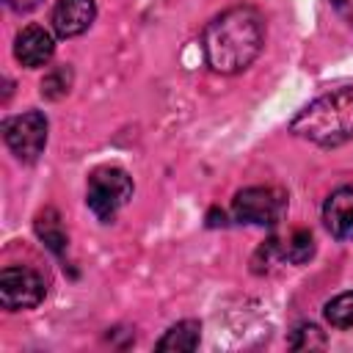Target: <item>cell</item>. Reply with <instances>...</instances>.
<instances>
[{
	"mask_svg": "<svg viewBox=\"0 0 353 353\" xmlns=\"http://www.w3.org/2000/svg\"><path fill=\"white\" fill-rule=\"evenodd\" d=\"M265 47V19L254 6H232L212 17L201 33L204 61L218 74L248 69Z\"/></svg>",
	"mask_w": 353,
	"mask_h": 353,
	"instance_id": "1",
	"label": "cell"
},
{
	"mask_svg": "<svg viewBox=\"0 0 353 353\" xmlns=\"http://www.w3.org/2000/svg\"><path fill=\"white\" fill-rule=\"evenodd\" d=\"M290 132L325 149L347 143L353 138V88H336L312 99L292 116Z\"/></svg>",
	"mask_w": 353,
	"mask_h": 353,
	"instance_id": "2",
	"label": "cell"
},
{
	"mask_svg": "<svg viewBox=\"0 0 353 353\" xmlns=\"http://www.w3.org/2000/svg\"><path fill=\"white\" fill-rule=\"evenodd\" d=\"M130 199H132V176L124 168L102 165L91 171L85 188V204L102 223H110Z\"/></svg>",
	"mask_w": 353,
	"mask_h": 353,
	"instance_id": "3",
	"label": "cell"
},
{
	"mask_svg": "<svg viewBox=\"0 0 353 353\" xmlns=\"http://www.w3.org/2000/svg\"><path fill=\"white\" fill-rule=\"evenodd\" d=\"M287 210V193L270 185H254L243 188L232 199L234 221L251 223V226H273Z\"/></svg>",
	"mask_w": 353,
	"mask_h": 353,
	"instance_id": "4",
	"label": "cell"
},
{
	"mask_svg": "<svg viewBox=\"0 0 353 353\" xmlns=\"http://www.w3.org/2000/svg\"><path fill=\"white\" fill-rule=\"evenodd\" d=\"M3 138L22 163H33L47 146V116L41 110L11 116L3 121Z\"/></svg>",
	"mask_w": 353,
	"mask_h": 353,
	"instance_id": "5",
	"label": "cell"
},
{
	"mask_svg": "<svg viewBox=\"0 0 353 353\" xmlns=\"http://www.w3.org/2000/svg\"><path fill=\"white\" fill-rule=\"evenodd\" d=\"M47 284L33 268H3L0 273V303L8 312H22L33 309L44 301Z\"/></svg>",
	"mask_w": 353,
	"mask_h": 353,
	"instance_id": "6",
	"label": "cell"
},
{
	"mask_svg": "<svg viewBox=\"0 0 353 353\" xmlns=\"http://www.w3.org/2000/svg\"><path fill=\"white\" fill-rule=\"evenodd\" d=\"M94 19H97V3L94 0H55L52 14H50L52 30L61 39H72V36L85 33Z\"/></svg>",
	"mask_w": 353,
	"mask_h": 353,
	"instance_id": "7",
	"label": "cell"
},
{
	"mask_svg": "<svg viewBox=\"0 0 353 353\" xmlns=\"http://www.w3.org/2000/svg\"><path fill=\"white\" fill-rule=\"evenodd\" d=\"M52 52H55V39H52V33H50L47 28H41V25H28V28H22V30L17 33V39H14V55H17V61H19L22 66H28V69H36V66L50 63Z\"/></svg>",
	"mask_w": 353,
	"mask_h": 353,
	"instance_id": "8",
	"label": "cell"
},
{
	"mask_svg": "<svg viewBox=\"0 0 353 353\" xmlns=\"http://www.w3.org/2000/svg\"><path fill=\"white\" fill-rule=\"evenodd\" d=\"M323 221L336 240H353V185L336 188L325 199Z\"/></svg>",
	"mask_w": 353,
	"mask_h": 353,
	"instance_id": "9",
	"label": "cell"
},
{
	"mask_svg": "<svg viewBox=\"0 0 353 353\" xmlns=\"http://www.w3.org/2000/svg\"><path fill=\"white\" fill-rule=\"evenodd\" d=\"M201 339V323L199 320H179L176 325H171L154 345V350L160 353H190L199 347Z\"/></svg>",
	"mask_w": 353,
	"mask_h": 353,
	"instance_id": "10",
	"label": "cell"
},
{
	"mask_svg": "<svg viewBox=\"0 0 353 353\" xmlns=\"http://www.w3.org/2000/svg\"><path fill=\"white\" fill-rule=\"evenodd\" d=\"M33 229H36V234L44 240V245L52 248L58 256L66 251V232H63V226H61V215H58L52 207L41 210V212L36 215Z\"/></svg>",
	"mask_w": 353,
	"mask_h": 353,
	"instance_id": "11",
	"label": "cell"
},
{
	"mask_svg": "<svg viewBox=\"0 0 353 353\" xmlns=\"http://www.w3.org/2000/svg\"><path fill=\"white\" fill-rule=\"evenodd\" d=\"M314 256V237L309 229H292L281 243V259L290 265H303Z\"/></svg>",
	"mask_w": 353,
	"mask_h": 353,
	"instance_id": "12",
	"label": "cell"
},
{
	"mask_svg": "<svg viewBox=\"0 0 353 353\" xmlns=\"http://www.w3.org/2000/svg\"><path fill=\"white\" fill-rule=\"evenodd\" d=\"M323 314L334 328H353V290L339 292L336 298H331L325 303Z\"/></svg>",
	"mask_w": 353,
	"mask_h": 353,
	"instance_id": "13",
	"label": "cell"
},
{
	"mask_svg": "<svg viewBox=\"0 0 353 353\" xmlns=\"http://www.w3.org/2000/svg\"><path fill=\"white\" fill-rule=\"evenodd\" d=\"M290 347L292 350H314L325 347V334L314 323H301L290 331Z\"/></svg>",
	"mask_w": 353,
	"mask_h": 353,
	"instance_id": "14",
	"label": "cell"
},
{
	"mask_svg": "<svg viewBox=\"0 0 353 353\" xmlns=\"http://www.w3.org/2000/svg\"><path fill=\"white\" fill-rule=\"evenodd\" d=\"M69 85H72V72H69L66 66H58V69H52V72L44 74V80H41V94H44L47 99H61V97L69 91Z\"/></svg>",
	"mask_w": 353,
	"mask_h": 353,
	"instance_id": "15",
	"label": "cell"
},
{
	"mask_svg": "<svg viewBox=\"0 0 353 353\" xmlns=\"http://www.w3.org/2000/svg\"><path fill=\"white\" fill-rule=\"evenodd\" d=\"M331 6H334V11L342 17V22L353 30V0H331Z\"/></svg>",
	"mask_w": 353,
	"mask_h": 353,
	"instance_id": "16",
	"label": "cell"
},
{
	"mask_svg": "<svg viewBox=\"0 0 353 353\" xmlns=\"http://www.w3.org/2000/svg\"><path fill=\"white\" fill-rule=\"evenodd\" d=\"M6 6L14 8V11H30V8L39 6V0H6Z\"/></svg>",
	"mask_w": 353,
	"mask_h": 353,
	"instance_id": "17",
	"label": "cell"
},
{
	"mask_svg": "<svg viewBox=\"0 0 353 353\" xmlns=\"http://www.w3.org/2000/svg\"><path fill=\"white\" fill-rule=\"evenodd\" d=\"M207 223H210V226H223V223H226V218H223V212H218V210H210V215H207Z\"/></svg>",
	"mask_w": 353,
	"mask_h": 353,
	"instance_id": "18",
	"label": "cell"
}]
</instances>
